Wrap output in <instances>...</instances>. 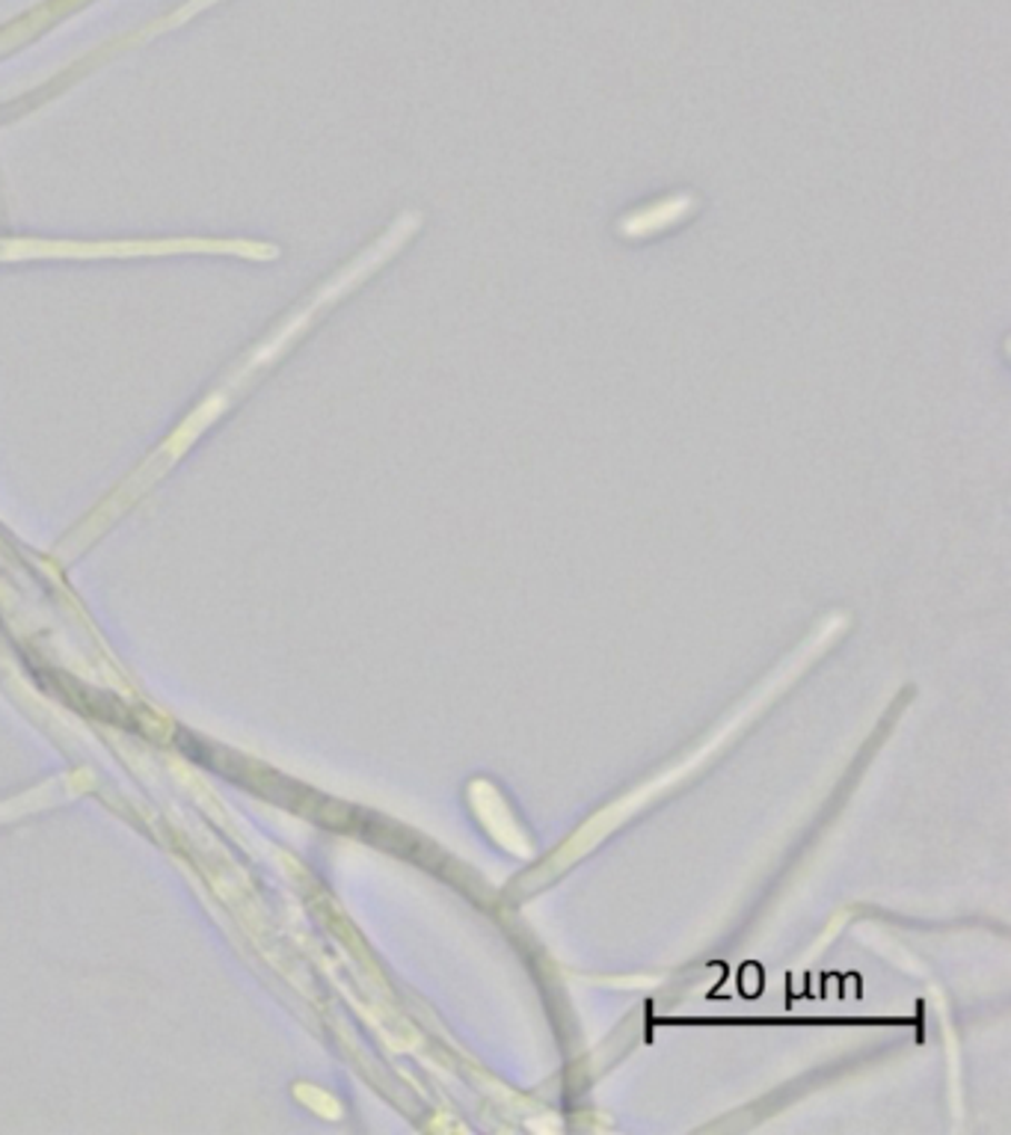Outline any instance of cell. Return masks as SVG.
<instances>
[{
    "instance_id": "1",
    "label": "cell",
    "mask_w": 1011,
    "mask_h": 1135,
    "mask_svg": "<svg viewBox=\"0 0 1011 1135\" xmlns=\"http://www.w3.org/2000/svg\"><path fill=\"white\" fill-rule=\"evenodd\" d=\"M692 208H694L692 196H680V199H671V202L653 205V208H647V211L632 213L630 220L621 222V231L626 235V238H635V235H650V231L665 229L667 222L683 220L685 213L692 211Z\"/></svg>"
}]
</instances>
